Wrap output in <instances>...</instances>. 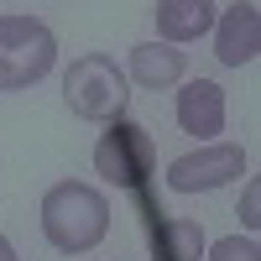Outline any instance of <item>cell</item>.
Wrapping results in <instances>:
<instances>
[{
	"label": "cell",
	"mask_w": 261,
	"mask_h": 261,
	"mask_svg": "<svg viewBox=\"0 0 261 261\" xmlns=\"http://www.w3.org/2000/svg\"><path fill=\"white\" fill-rule=\"evenodd\" d=\"M241 172H246V151L241 146L235 141H209V146L183 151V157L167 162V188L172 193H214V188L235 183Z\"/></svg>",
	"instance_id": "5b68a950"
},
{
	"label": "cell",
	"mask_w": 261,
	"mask_h": 261,
	"mask_svg": "<svg viewBox=\"0 0 261 261\" xmlns=\"http://www.w3.org/2000/svg\"><path fill=\"white\" fill-rule=\"evenodd\" d=\"M241 225H246V230H256V225H261V183H256V178L246 183V199H241Z\"/></svg>",
	"instance_id": "7c38bea8"
},
{
	"label": "cell",
	"mask_w": 261,
	"mask_h": 261,
	"mask_svg": "<svg viewBox=\"0 0 261 261\" xmlns=\"http://www.w3.org/2000/svg\"><path fill=\"white\" fill-rule=\"evenodd\" d=\"M0 261H21V256H16V246L6 241V235H0Z\"/></svg>",
	"instance_id": "4fadbf2b"
},
{
	"label": "cell",
	"mask_w": 261,
	"mask_h": 261,
	"mask_svg": "<svg viewBox=\"0 0 261 261\" xmlns=\"http://www.w3.org/2000/svg\"><path fill=\"white\" fill-rule=\"evenodd\" d=\"M63 99H68V110L79 120H120L125 105H130V79L125 68L110 58V53H84L68 63V73H63Z\"/></svg>",
	"instance_id": "7a4b0ae2"
},
{
	"label": "cell",
	"mask_w": 261,
	"mask_h": 261,
	"mask_svg": "<svg viewBox=\"0 0 261 261\" xmlns=\"http://www.w3.org/2000/svg\"><path fill=\"white\" fill-rule=\"evenodd\" d=\"M157 167V141L146 125H130L125 115L110 120V130L94 141V172L115 188H141Z\"/></svg>",
	"instance_id": "277c9868"
},
{
	"label": "cell",
	"mask_w": 261,
	"mask_h": 261,
	"mask_svg": "<svg viewBox=\"0 0 261 261\" xmlns=\"http://www.w3.org/2000/svg\"><path fill=\"white\" fill-rule=\"evenodd\" d=\"M58 63V37L37 16H0V94L42 84Z\"/></svg>",
	"instance_id": "3957f363"
},
{
	"label": "cell",
	"mask_w": 261,
	"mask_h": 261,
	"mask_svg": "<svg viewBox=\"0 0 261 261\" xmlns=\"http://www.w3.org/2000/svg\"><path fill=\"white\" fill-rule=\"evenodd\" d=\"M42 235L63 256H84L110 235V199L94 183L63 178L42 193Z\"/></svg>",
	"instance_id": "6da1fadb"
},
{
	"label": "cell",
	"mask_w": 261,
	"mask_h": 261,
	"mask_svg": "<svg viewBox=\"0 0 261 261\" xmlns=\"http://www.w3.org/2000/svg\"><path fill=\"white\" fill-rule=\"evenodd\" d=\"M209 32H214V58H220L225 68L256 63V53H261V11L251 0H235L225 16H214Z\"/></svg>",
	"instance_id": "8992f818"
},
{
	"label": "cell",
	"mask_w": 261,
	"mask_h": 261,
	"mask_svg": "<svg viewBox=\"0 0 261 261\" xmlns=\"http://www.w3.org/2000/svg\"><path fill=\"white\" fill-rule=\"evenodd\" d=\"M178 125L199 141H214L225 130V89L214 79H188L178 89Z\"/></svg>",
	"instance_id": "52a82bcc"
},
{
	"label": "cell",
	"mask_w": 261,
	"mask_h": 261,
	"mask_svg": "<svg viewBox=\"0 0 261 261\" xmlns=\"http://www.w3.org/2000/svg\"><path fill=\"white\" fill-rule=\"evenodd\" d=\"M183 73H188V58L172 42H136L125 58V79L136 89H172V84H183Z\"/></svg>",
	"instance_id": "ba28073f"
},
{
	"label": "cell",
	"mask_w": 261,
	"mask_h": 261,
	"mask_svg": "<svg viewBox=\"0 0 261 261\" xmlns=\"http://www.w3.org/2000/svg\"><path fill=\"white\" fill-rule=\"evenodd\" d=\"M204 261H261V246L251 235H225V241H214Z\"/></svg>",
	"instance_id": "8fae6325"
},
{
	"label": "cell",
	"mask_w": 261,
	"mask_h": 261,
	"mask_svg": "<svg viewBox=\"0 0 261 261\" xmlns=\"http://www.w3.org/2000/svg\"><path fill=\"white\" fill-rule=\"evenodd\" d=\"M151 16L162 42H199L214 27V0H157Z\"/></svg>",
	"instance_id": "9c48e42d"
},
{
	"label": "cell",
	"mask_w": 261,
	"mask_h": 261,
	"mask_svg": "<svg viewBox=\"0 0 261 261\" xmlns=\"http://www.w3.org/2000/svg\"><path fill=\"white\" fill-rule=\"evenodd\" d=\"M162 246H167V261H199L204 256L199 220H162Z\"/></svg>",
	"instance_id": "30bf717a"
}]
</instances>
